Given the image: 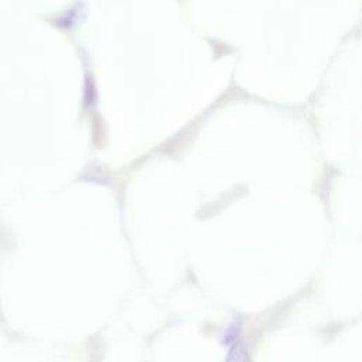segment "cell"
<instances>
[{
	"label": "cell",
	"mask_w": 362,
	"mask_h": 362,
	"mask_svg": "<svg viewBox=\"0 0 362 362\" xmlns=\"http://www.w3.org/2000/svg\"><path fill=\"white\" fill-rule=\"evenodd\" d=\"M226 362H251V352H249L246 344L235 343L226 357Z\"/></svg>",
	"instance_id": "6da1fadb"
}]
</instances>
